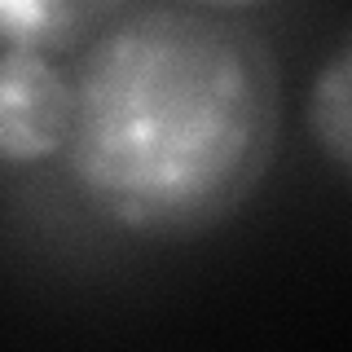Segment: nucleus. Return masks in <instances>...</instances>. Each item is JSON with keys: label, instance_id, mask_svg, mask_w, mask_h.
I'll use <instances>...</instances> for the list:
<instances>
[{"label": "nucleus", "instance_id": "1", "mask_svg": "<svg viewBox=\"0 0 352 352\" xmlns=\"http://www.w3.org/2000/svg\"><path fill=\"white\" fill-rule=\"evenodd\" d=\"M71 80V181L132 238H198L269 176L278 62L238 18L198 5L128 9L80 49Z\"/></svg>", "mask_w": 352, "mask_h": 352}, {"label": "nucleus", "instance_id": "2", "mask_svg": "<svg viewBox=\"0 0 352 352\" xmlns=\"http://www.w3.org/2000/svg\"><path fill=\"white\" fill-rule=\"evenodd\" d=\"M75 119V80L53 53L5 44L0 58V154L5 163H40L66 154Z\"/></svg>", "mask_w": 352, "mask_h": 352}, {"label": "nucleus", "instance_id": "3", "mask_svg": "<svg viewBox=\"0 0 352 352\" xmlns=\"http://www.w3.org/2000/svg\"><path fill=\"white\" fill-rule=\"evenodd\" d=\"M124 0H0V36L18 49L62 53L84 49L119 18Z\"/></svg>", "mask_w": 352, "mask_h": 352}, {"label": "nucleus", "instance_id": "4", "mask_svg": "<svg viewBox=\"0 0 352 352\" xmlns=\"http://www.w3.org/2000/svg\"><path fill=\"white\" fill-rule=\"evenodd\" d=\"M304 124L313 146L352 181V31L317 66L304 97Z\"/></svg>", "mask_w": 352, "mask_h": 352}, {"label": "nucleus", "instance_id": "5", "mask_svg": "<svg viewBox=\"0 0 352 352\" xmlns=\"http://www.w3.org/2000/svg\"><path fill=\"white\" fill-rule=\"evenodd\" d=\"M176 5H198V9H216V14H229V9H251V5H264V0H176Z\"/></svg>", "mask_w": 352, "mask_h": 352}]
</instances>
